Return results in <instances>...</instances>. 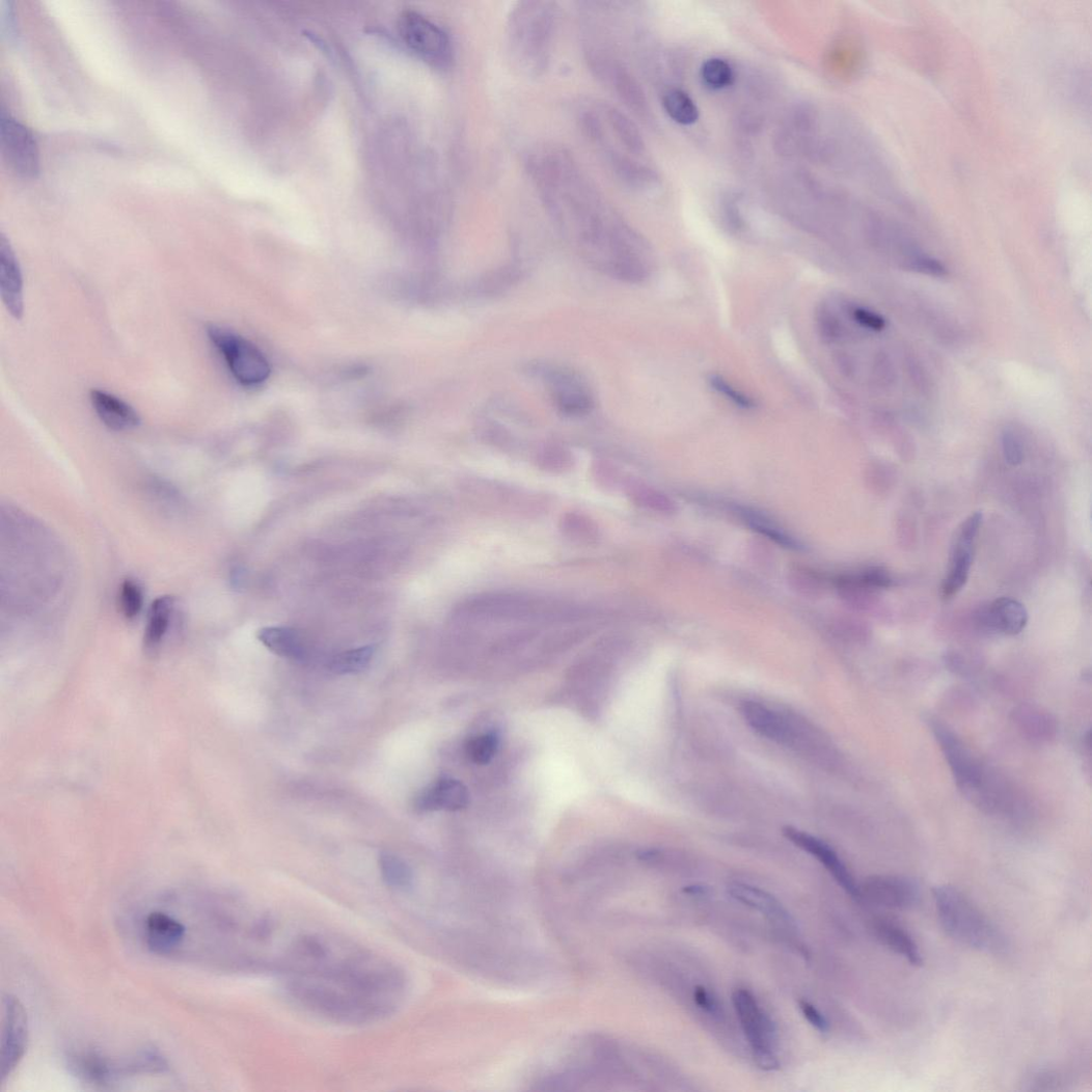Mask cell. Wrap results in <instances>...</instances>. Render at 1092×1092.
Here are the masks:
<instances>
[{
    "label": "cell",
    "instance_id": "1f68e13d",
    "mask_svg": "<svg viewBox=\"0 0 1092 1092\" xmlns=\"http://www.w3.org/2000/svg\"><path fill=\"white\" fill-rule=\"evenodd\" d=\"M700 76L702 82L713 90L728 88L733 84L735 78L730 63L720 58H711L704 62Z\"/></svg>",
    "mask_w": 1092,
    "mask_h": 1092
},
{
    "label": "cell",
    "instance_id": "d6986e66",
    "mask_svg": "<svg viewBox=\"0 0 1092 1092\" xmlns=\"http://www.w3.org/2000/svg\"><path fill=\"white\" fill-rule=\"evenodd\" d=\"M0 293L9 313L21 320L24 315V284L18 258L6 237L0 238Z\"/></svg>",
    "mask_w": 1092,
    "mask_h": 1092
},
{
    "label": "cell",
    "instance_id": "7a4b0ae2",
    "mask_svg": "<svg viewBox=\"0 0 1092 1092\" xmlns=\"http://www.w3.org/2000/svg\"><path fill=\"white\" fill-rule=\"evenodd\" d=\"M636 1057L618 1039L589 1036L572 1044L536 1082L538 1090L619 1091L636 1079Z\"/></svg>",
    "mask_w": 1092,
    "mask_h": 1092
},
{
    "label": "cell",
    "instance_id": "e575fe53",
    "mask_svg": "<svg viewBox=\"0 0 1092 1092\" xmlns=\"http://www.w3.org/2000/svg\"><path fill=\"white\" fill-rule=\"evenodd\" d=\"M120 607L124 616L133 620L139 616L143 607V594L139 584L133 579H127L122 583L120 592Z\"/></svg>",
    "mask_w": 1092,
    "mask_h": 1092
},
{
    "label": "cell",
    "instance_id": "2e32d148",
    "mask_svg": "<svg viewBox=\"0 0 1092 1092\" xmlns=\"http://www.w3.org/2000/svg\"><path fill=\"white\" fill-rule=\"evenodd\" d=\"M742 714L752 729L771 742L792 748L801 745V729L783 714L755 701L745 702Z\"/></svg>",
    "mask_w": 1092,
    "mask_h": 1092
},
{
    "label": "cell",
    "instance_id": "ba28073f",
    "mask_svg": "<svg viewBox=\"0 0 1092 1092\" xmlns=\"http://www.w3.org/2000/svg\"><path fill=\"white\" fill-rule=\"evenodd\" d=\"M732 1002L756 1064L764 1071L777 1070L780 1063L774 1049L775 1029L772 1021L747 989H736Z\"/></svg>",
    "mask_w": 1092,
    "mask_h": 1092
},
{
    "label": "cell",
    "instance_id": "3957f363",
    "mask_svg": "<svg viewBox=\"0 0 1092 1092\" xmlns=\"http://www.w3.org/2000/svg\"><path fill=\"white\" fill-rule=\"evenodd\" d=\"M933 900L940 923L955 941L985 953L999 952L1004 941L991 921L952 885L933 889Z\"/></svg>",
    "mask_w": 1092,
    "mask_h": 1092
},
{
    "label": "cell",
    "instance_id": "cb8c5ba5",
    "mask_svg": "<svg viewBox=\"0 0 1092 1092\" xmlns=\"http://www.w3.org/2000/svg\"><path fill=\"white\" fill-rule=\"evenodd\" d=\"M876 938L889 950L906 959L913 966L923 965V955L911 934L899 924L877 920L873 925Z\"/></svg>",
    "mask_w": 1092,
    "mask_h": 1092
},
{
    "label": "cell",
    "instance_id": "5b68a950",
    "mask_svg": "<svg viewBox=\"0 0 1092 1092\" xmlns=\"http://www.w3.org/2000/svg\"><path fill=\"white\" fill-rule=\"evenodd\" d=\"M930 727L941 746L958 788L974 803L989 810L997 808L999 798L991 788L989 771L946 725L931 720Z\"/></svg>",
    "mask_w": 1092,
    "mask_h": 1092
},
{
    "label": "cell",
    "instance_id": "836d02e7",
    "mask_svg": "<svg viewBox=\"0 0 1092 1092\" xmlns=\"http://www.w3.org/2000/svg\"><path fill=\"white\" fill-rule=\"evenodd\" d=\"M537 460L542 470L553 473L565 472L571 469L573 464L572 454L565 447L555 445L543 448Z\"/></svg>",
    "mask_w": 1092,
    "mask_h": 1092
},
{
    "label": "cell",
    "instance_id": "4fadbf2b",
    "mask_svg": "<svg viewBox=\"0 0 1092 1092\" xmlns=\"http://www.w3.org/2000/svg\"><path fill=\"white\" fill-rule=\"evenodd\" d=\"M920 885L906 877L874 876L861 885V901L888 909H910L920 902Z\"/></svg>",
    "mask_w": 1092,
    "mask_h": 1092
},
{
    "label": "cell",
    "instance_id": "7c38bea8",
    "mask_svg": "<svg viewBox=\"0 0 1092 1092\" xmlns=\"http://www.w3.org/2000/svg\"><path fill=\"white\" fill-rule=\"evenodd\" d=\"M983 525V514L974 513L956 529L952 543L950 568L943 581V596L951 599L964 586L973 564L975 543Z\"/></svg>",
    "mask_w": 1092,
    "mask_h": 1092
},
{
    "label": "cell",
    "instance_id": "74e56055",
    "mask_svg": "<svg viewBox=\"0 0 1092 1092\" xmlns=\"http://www.w3.org/2000/svg\"><path fill=\"white\" fill-rule=\"evenodd\" d=\"M631 495L634 501L647 507V509L654 511H665L667 509V499L650 489L636 488L632 491Z\"/></svg>",
    "mask_w": 1092,
    "mask_h": 1092
},
{
    "label": "cell",
    "instance_id": "83f0119b",
    "mask_svg": "<svg viewBox=\"0 0 1092 1092\" xmlns=\"http://www.w3.org/2000/svg\"><path fill=\"white\" fill-rule=\"evenodd\" d=\"M662 106L676 124L689 127L699 119V109L693 100L681 89H671L662 98Z\"/></svg>",
    "mask_w": 1092,
    "mask_h": 1092
},
{
    "label": "cell",
    "instance_id": "6da1fadb",
    "mask_svg": "<svg viewBox=\"0 0 1092 1092\" xmlns=\"http://www.w3.org/2000/svg\"><path fill=\"white\" fill-rule=\"evenodd\" d=\"M300 1006L335 1023L364 1026L394 1015L406 999L407 980L392 961L368 951L327 977L284 981Z\"/></svg>",
    "mask_w": 1092,
    "mask_h": 1092
},
{
    "label": "cell",
    "instance_id": "d590c367",
    "mask_svg": "<svg viewBox=\"0 0 1092 1092\" xmlns=\"http://www.w3.org/2000/svg\"><path fill=\"white\" fill-rule=\"evenodd\" d=\"M710 383L712 387H714L716 392L725 397V399H727L734 406L744 410H752L756 408L757 404L752 398L744 394L743 392L738 391L737 388L732 386L722 377L714 375L710 378Z\"/></svg>",
    "mask_w": 1092,
    "mask_h": 1092
},
{
    "label": "cell",
    "instance_id": "8fae6325",
    "mask_svg": "<svg viewBox=\"0 0 1092 1092\" xmlns=\"http://www.w3.org/2000/svg\"><path fill=\"white\" fill-rule=\"evenodd\" d=\"M0 144L13 173L23 179L37 175L40 161L36 141L31 132L4 109L0 112Z\"/></svg>",
    "mask_w": 1092,
    "mask_h": 1092
},
{
    "label": "cell",
    "instance_id": "4dcf8cb0",
    "mask_svg": "<svg viewBox=\"0 0 1092 1092\" xmlns=\"http://www.w3.org/2000/svg\"><path fill=\"white\" fill-rule=\"evenodd\" d=\"M375 648L372 646L351 649L334 656L330 670L336 675H355L363 672L373 659Z\"/></svg>",
    "mask_w": 1092,
    "mask_h": 1092
},
{
    "label": "cell",
    "instance_id": "7402d4cb",
    "mask_svg": "<svg viewBox=\"0 0 1092 1092\" xmlns=\"http://www.w3.org/2000/svg\"><path fill=\"white\" fill-rule=\"evenodd\" d=\"M90 401L102 422L111 431H132L141 422L138 412L130 404L102 389H92Z\"/></svg>",
    "mask_w": 1092,
    "mask_h": 1092
},
{
    "label": "cell",
    "instance_id": "ab89813d",
    "mask_svg": "<svg viewBox=\"0 0 1092 1092\" xmlns=\"http://www.w3.org/2000/svg\"><path fill=\"white\" fill-rule=\"evenodd\" d=\"M852 317L857 324L869 330L881 331L885 327L883 318L864 307H855L852 310Z\"/></svg>",
    "mask_w": 1092,
    "mask_h": 1092
},
{
    "label": "cell",
    "instance_id": "484cf974",
    "mask_svg": "<svg viewBox=\"0 0 1092 1092\" xmlns=\"http://www.w3.org/2000/svg\"><path fill=\"white\" fill-rule=\"evenodd\" d=\"M175 600L164 596L156 599L148 611L147 623L144 633V646L154 649L161 645L170 628Z\"/></svg>",
    "mask_w": 1092,
    "mask_h": 1092
},
{
    "label": "cell",
    "instance_id": "e0dca14e",
    "mask_svg": "<svg viewBox=\"0 0 1092 1092\" xmlns=\"http://www.w3.org/2000/svg\"><path fill=\"white\" fill-rule=\"evenodd\" d=\"M71 1072L90 1084L107 1085L115 1079L132 1074L131 1065H118L94 1048H77L66 1058Z\"/></svg>",
    "mask_w": 1092,
    "mask_h": 1092
},
{
    "label": "cell",
    "instance_id": "b9f144b4",
    "mask_svg": "<svg viewBox=\"0 0 1092 1092\" xmlns=\"http://www.w3.org/2000/svg\"><path fill=\"white\" fill-rule=\"evenodd\" d=\"M913 268L929 276L944 277L947 275V268L939 261L929 257L916 260Z\"/></svg>",
    "mask_w": 1092,
    "mask_h": 1092
},
{
    "label": "cell",
    "instance_id": "d4e9b609",
    "mask_svg": "<svg viewBox=\"0 0 1092 1092\" xmlns=\"http://www.w3.org/2000/svg\"><path fill=\"white\" fill-rule=\"evenodd\" d=\"M258 640L271 652L294 660L306 655L303 639L297 631L284 627H268L258 631Z\"/></svg>",
    "mask_w": 1092,
    "mask_h": 1092
},
{
    "label": "cell",
    "instance_id": "8d00e7d4",
    "mask_svg": "<svg viewBox=\"0 0 1092 1092\" xmlns=\"http://www.w3.org/2000/svg\"><path fill=\"white\" fill-rule=\"evenodd\" d=\"M1002 447L1004 458L1008 464L1017 466L1023 462L1025 449L1022 441L1012 429L1007 428L1003 432Z\"/></svg>",
    "mask_w": 1092,
    "mask_h": 1092
},
{
    "label": "cell",
    "instance_id": "4316f807",
    "mask_svg": "<svg viewBox=\"0 0 1092 1092\" xmlns=\"http://www.w3.org/2000/svg\"><path fill=\"white\" fill-rule=\"evenodd\" d=\"M379 870L382 880L389 888L406 891L413 886L414 874L403 857L392 852H381Z\"/></svg>",
    "mask_w": 1092,
    "mask_h": 1092
},
{
    "label": "cell",
    "instance_id": "ac0fdd59",
    "mask_svg": "<svg viewBox=\"0 0 1092 1092\" xmlns=\"http://www.w3.org/2000/svg\"><path fill=\"white\" fill-rule=\"evenodd\" d=\"M977 622L986 632L1015 636L1028 626L1029 612L1019 601L1000 598L978 612Z\"/></svg>",
    "mask_w": 1092,
    "mask_h": 1092
},
{
    "label": "cell",
    "instance_id": "60d3db41",
    "mask_svg": "<svg viewBox=\"0 0 1092 1092\" xmlns=\"http://www.w3.org/2000/svg\"><path fill=\"white\" fill-rule=\"evenodd\" d=\"M693 1001L697 1006L711 1015H718L720 1007L717 1000L704 986H697L693 990Z\"/></svg>",
    "mask_w": 1092,
    "mask_h": 1092
},
{
    "label": "cell",
    "instance_id": "9a60e30c",
    "mask_svg": "<svg viewBox=\"0 0 1092 1092\" xmlns=\"http://www.w3.org/2000/svg\"><path fill=\"white\" fill-rule=\"evenodd\" d=\"M28 1021L24 1006L16 998L5 999V1018L2 1038V1079L10 1076L22 1061L27 1047Z\"/></svg>",
    "mask_w": 1092,
    "mask_h": 1092
},
{
    "label": "cell",
    "instance_id": "277c9868",
    "mask_svg": "<svg viewBox=\"0 0 1092 1092\" xmlns=\"http://www.w3.org/2000/svg\"><path fill=\"white\" fill-rule=\"evenodd\" d=\"M463 617L480 620L579 619L581 610L521 594L494 593L476 596L461 607Z\"/></svg>",
    "mask_w": 1092,
    "mask_h": 1092
},
{
    "label": "cell",
    "instance_id": "9c48e42d",
    "mask_svg": "<svg viewBox=\"0 0 1092 1092\" xmlns=\"http://www.w3.org/2000/svg\"><path fill=\"white\" fill-rule=\"evenodd\" d=\"M208 334L225 360L229 372L240 383L255 386L269 378V362L252 343L214 325L208 328Z\"/></svg>",
    "mask_w": 1092,
    "mask_h": 1092
},
{
    "label": "cell",
    "instance_id": "ffe728a7",
    "mask_svg": "<svg viewBox=\"0 0 1092 1092\" xmlns=\"http://www.w3.org/2000/svg\"><path fill=\"white\" fill-rule=\"evenodd\" d=\"M469 792L458 780L441 776L435 784L424 789L414 800L418 812L459 811L469 804Z\"/></svg>",
    "mask_w": 1092,
    "mask_h": 1092
},
{
    "label": "cell",
    "instance_id": "f35d334b",
    "mask_svg": "<svg viewBox=\"0 0 1092 1092\" xmlns=\"http://www.w3.org/2000/svg\"><path fill=\"white\" fill-rule=\"evenodd\" d=\"M799 1009L804 1019L819 1033H827L829 1031V1022L819 1011L816 1006L806 1000L798 1002Z\"/></svg>",
    "mask_w": 1092,
    "mask_h": 1092
},
{
    "label": "cell",
    "instance_id": "52a82bcc",
    "mask_svg": "<svg viewBox=\"0 0 1092 1092\" xmlns=\"http://www.w3.org/2000/svg\"><path fill=\"white\" fill-rule=\"evenodd\" d=\"M526 371L548 386L552 403L562 415L579 418L593 412L592 389L578 373L550 363H533Z\"/></svg>",
    "mask_w": 1092,
    "mask_h": 1092
},
{
    "label": "cell",
    "instance_id": "8992f818",
    "mask_svg": "<svg viewBox=\"0 0 1092 1092\" xmlns=\"http://www.w3.org/2000/svg\"><path fill=\"white\" fill-rule=\"evenodd\" d=\"M554 18V10L544 3H524L514 11L512 45L519 61L526 69L539 70L548 58Z\"/></svg>",
    "mask_w": 1092,
    "mask_h": 1092
},
{
    "label": "cell",
    "instance_id": "7bdbcfd3",
    "mask_svg": "<svg viewBox=\"0 0 1092 1092\" xmlns=\"http://www.w3.org/2000/svg\"><path fill=\"white\" fill-rule=\"evenodd\" d=\"M4 9L5 10L3 12V19H5V21H6L4 24H5V27H7V29H8L9 37L12 38L16 35V31H17V26H16V23H15L16 19H15V16H13V11H12V9L10 7L9 8H4Z\"/></svg>",
    "mask_w": 1092,
    "mask_h": 1092
},
{
    "label": "cell",
    "instance_id": "44dd1931",
    "mask_svg": "<svg viewBox=\"0 0 1092 1092\" xmlns=\"http://www.w3.org/2000/svg\"><path fill=\"white\" fill-rule=\"evenodd\" d=\"M728 893L733 900L762 913L771 922L788 928L795 927V921L789 910L765 890L736 882L728 888Z\"/></svg>",
    "mask_w": 1092,
    "mask_h": 1092
},
{
    "label": "cell",
    "instance_id": "f546056e",
    "mask_svg": "<svg viewBox=\"0 0 1092 1092\" xmlns=\"http://www.w3.org/2000/svg\"><path fill=\"white\" fill-rule=\"evenodd\" d=\"M559 527L566 538L578 544H593L600 537L597 523L582 514H566L561 521Z\"/></svg>",
    "mask_w": 1092,
    "mask_h": 1092
},
{
    "label": "cell",
    "instance_id": "f1b7e54d",
    "mask_svg": "<svg viewBox=\"0 0 1092 1092\" xmlns=\"http://www.w3.org/2000/svg\"><path fill=\"white\" fill-rule=\"evenodd\" d=\"M520 277L521 271L518 266L507 265L487 273L475 284L474 291L481 296H495L510 290Z\"/></svg>",
    "mask_w": 1092,
    "mask_h": 1092
},
{
    "label": "cell",
    "instance_id": "ee69618b",
    "mask_svg": "<svg viewBox=\"0 0 1092 1092\" xmlns=\"http://www.w3.org/2000/svg\"><path fill=\"white\" fill-rule=\"evenodd\" d=\"M683 892L691 896L704 897L710 894V889L702 884H691L683 888Z\"/></svg>",
    "mask_w": 1092,
    "mask_h": 1092
},
{
    "label": "cell",
    "instance_id": "5bb4252c",
    "mask_svg": "<svg viewBox=\"0 0 1092 1092\" xmlns=\"http://www.w3.org/2000/svg\"><path fill=\"white\" fill-rule=\"evenodd\" d=\"M783 834L790 842L814 856L819 864L824 866L839 885L852 899L861 901V885L855 882L850 871L831 846L814 836L791 826L785 827Z\"/></svg>",
    "mask_w": 1092,
    "mask_h": 1092
},
{
    "label": "cell",
    "instance_id": "d6a6232c",
    "mask_svg": "<svg viewBox=\"0 0 1092 1092\" xmlns=\"http://www.w3.org/2000/svg\"><path fill=\"white\" fill-rule=\"evenodd\" d=\"M499 737L496 733H485L475 736L466 744V754L476 764H488L496 755Z\"/></svg>",
    "mask_w": 1092,
    "mask_h": 1092
},
{
    "label": "cell",
    "instance_id": "30bf717a",
    "mask_svg": "<svg viewBox=\"0 0 1092 1092\" xmlns=\"http://www.w3.org/2000/svg\"><path fill=\"white\" fill-rule=\"evenodd\" d=\"M405 45L422 61L437 69H447L454 59L448 34L433 21L415 12L406 11L399 22Z\"/></svg>",
    "mask_w": 1092,
    "mask_h": 1092
},
{
    "label": "cell",
    "instance_id": "603a6c76",
    "mask_svg": "<svg viewBox=\"0 0 1092 1092\" xmlns=\"http://www.w3.org/2000/svg\"><path fill=\"white\" fill-rule=\"evenodd\" d=\"M185 933L186 927L165 912H152L145 920L146 945L153 953H171L182 944Z\"/></svg>",
    "mask_w": 1092,
    "mask_h": 1092
}]
</instances>
